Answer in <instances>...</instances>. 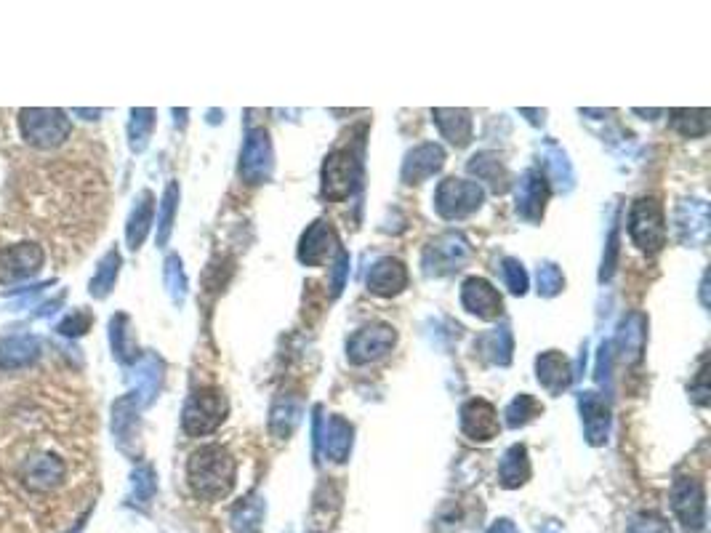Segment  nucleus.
Segmentation results:
<instances>
[{
	"instance_id": "ddd939ff",
	"label": "nucleus",
	"mask_w": 711,
	"mask_h": 533,
	"mask_svg": "<svg viewBox=\"0 0 711 533\" xmlns=\"http://www.w3.org/2000/svg\"><path fill=\"white\" fill-rule=\"evenodd\" d=\"M339 238L328 222H315L299 243V262L307 267H320V264L331 262L333 256L339 254Z\"/></svg>"
},
{
	"instance_id": "58836bf2",
	"label": "nucleus",
	"mask_w": 711,
	"mask_h": 533,
	"mask_svg": "<svg viewBox=\"0 0 711 533\" xmlns=\"http://www.w3.org/2000/svg\"><path fill=\"white\" fill-rule=\"evenodd\" d=\"M166 280H168V288H171V294H174L176 302H182L184 291H187V280H184L179 256H171V259L166 262Z\"/></svg>"
},
{
	"instance_id": "37998d69",
	"label": "nucleus",
	"mask_w": 711,
	"mask_h": 533,
	"mask_svg": "<svg viewBox=\"0 0 711 533\" xmlns=\"http://www.w3.org/2000/svg\"><path fill=\"white\" fill-rule=\"evenodd\" d=\"M485 533H520V531L514 528L512 520H496V523H493Z\"/></svg>"
},
{
	"instance_id": "a211bd4d",
	"label": "nucleus",
	"mask_w": 711,
	"mask_h": 533,
	"mask_svg": "<svg viewBox=\"0 0 711 533\" xmlns=\"http://www.w3.org/2000/svg\"><path fill=\"white\" fill-rule=\"evenodd\" d=\"M578 406H581L586 440H589L592 446H602V443L608 440V432H610L608 400L602 398L600 392H584L581 400H578Z\"/></svg>"
},
{
	"instance_id": "423d86ee",
	"label": "nucleus",
	"mask_w": 711,
	"mask_h": 533,
	"mask_svg": "<svg viewBox=\"0 0 711 533\" xmlns=\"http://www.w3.org/2000/svg\"><path fill=\"white\" fill-rule=\"evenodd\" d=\"M363 160L357 152L336 150L323 163V195L328 200H347L360 187Z\"/></svg>"
},
{
	"instance_id": "0eeeda50",
	"label": "nucleus",
	"mask_w": 711,
	"mask_h": 533,
	"mask_svg": "<svg viewBox=\"0 0 711 533\" xmlns=\"http://www.w3.org/2000/svg\"><path fill=\"white\" fill-rule=\"evenodd\" d=\"M482 200H485V190H482L480 184L469 182V179H456V176L440 182L435 192L437 214L448 219V222L474 214L482 206Z\"/></svg>"
},
{
	"instance_id": "4be33fe9",
	"label": "nucleus",
	"mask_w": 711,
	"mask_h": 533,
	"mask_svg": "<svg viewBox=\"0 0 711 533\" xmlns=\"http://www.w3.org/2000/svg\"><path fill=\"white\" fill-rule=\"evenodd\" d=\"M536 374L541 387H544L546 392H552V395L565 392L570 387V382H573V368H570L568 358L557 350H549L544 352V355H538Z\"/></svg>"
},
{
	"instance_id": "c9c22d12",
	"label": "nucleus",
	"mask_w": 711,
	"mask_h": 533,
	"mask_svg": "<svg viewBox=\"0 0 711 533\" xmlns=\"http://www.w3.org/2000/svg\"><path fill=\"white\" fill-rule=\"evenodd\" d=\"M565 286L562 270L557 264H541L538 267V294L541 296H557Z\"/></svg>"
},
{
	"instance_id": "c85d7f7f",
	"label": "nucleus",
	"mask_w": 711,
	"mask_h": 533,
	"mask_svg": "<svg viewBox=\"0 0 711 533\" xmlns=\"http://www.w3.org/2000/svg\"><path fill=\"white\" fill-rule=\"evenodd\" d=\"M544 166H546V182L552 179L557 187H573V168H570L568 158H565V152L557 147V144H546L544 150Z\"/></svg>"
},
{
	"instance_id": "ea45409f",
	"label": "nucleus",
	"mask_w": 711,
	"mask_h": 533,
	"mask_svg": "<svg viewBox=\"0 0 711 533\" xmlns=\"http://www.w3.org/2000/svg\"><path fill=\"white\" fill-rule=\"evenodd\" d=\"M152 494H155V478H152L150 467H142V470L134 472V499L139 504L150 502Z\"/></svg>"
},
{
	"instance_id": "4468645a",
	"label": "nucleus",
	"mask_w": 711,
	"mask_h": 533,
	"mask_svg": "<svg viewBox=\"0 0 711 533\" xmlns=\"http://www.w3.org/2000/svg\"><path fill=\"white\" fill-rule=\"evenodd\" d=\"M461 430H464L467 438L480 440V443H488V440L498 438V432H501L498 411L490 406L488 400H469V403H464V408H461Z\"/></svg>"
},
{
	"instance_id": "a878e982",
	"label": "nucleus",
	"mask_w": 711,
	"mask_h": 533,
	"mask_svg": "<svg viewBox=\"0 0 711 533\" xmlns=\"http://www.w3.org/2000/svg\"><path fill=\"white\" fill-rule=\"evenodd\" d=\"M469 174L477 176V182L488 184L490 190L496 192H506L509 190V174H506L504 163L493 155V152H480L469 160ZM480 184V187H482Z\"/></svg>"
},
{
	"instance_id": "f257e3e1",
	"label": "nucleus",
	"mask_w": 711,
	"mask_h": 533,
	"mask_svg": "<svg viewBox=\"0 0 711 533\" xmlns=\"http://www.w3.org/2000/svg\"><path fill=\"white\" fill-rule=\"evenodd\" d=\"M94 416L67 371H0V499L70 510L91 483Z\"/></svg>"
},
{
	"instance_id": "f8f14e48",
	"label": "nucleus",
	"mask_w": 711,
	"mask_h": 533,
	"mask_svg": "<svg viewBox=\"0 0 711 533\" xmlns=\"http://www.w3.org/2000/svg\"><path fill=\"white\" fill-rule=\"evenodd\" d=\"M240 174L251 184H261L272 174V144H269V134L264 128H253L245 139L243 155H240Z\"/></svg>"
},
{
	"instance_id": "f03ea898",
	"label": "nucleus",
	"mask_w": 711,
	"mask_h": 533,
	"mask_svg": "<svg viewBox=\"0 0 711 533\" xmlns=\"http://www.w3.org/2000/svg\"><path fill=\"white\" fill-rule=\"evenodd\" d=\"M235 475V459L227 448L216 446V443L200 446L187 462L190 488L198 499H206V502H216V499H224L230 494L232 486H235Z\"/></svg>"
},
{
	"instance_id": "5701e85b",
	"label": "nucleus",
	"mask_w": 711,
	"mask_h": 533,
	"mask_svg": "<svg viewBox=\"0 0 711 533\" xmlns=\"http://www.w3.org/2000/svg\"><path fill=\"white\" fill-rule=\"evenodd\" d=\"M674 222H677V232H680L682 243L698 246L709 235V208L701 200H688V203L680 206Z\"/></svg>"
},
{
	"instance_id": "2eb2a0df",
	"label": "nucleus",
	"mask_w": 711,
	"mask_h": 533,
	"mask_svg": "<svg viewBox=\"0 0 711 533\" xmlns=\"http://www.w3.org/2000/svg\"><path fill=\"white\" fill-rule=\"evenodd\" d=\"M546 200H549V182L538 168L525 171L517 184V211L525 216L528 222H538L544 216Z\"/></svg>"
},
{
	"instance_id": "39448f33",
	"label": "nucleus",
	"mask_w": 711,
	"mask_h": 533,
	"mask_svg": "<svg viewBox=\"0 0 711 533\" xmlns=\"http://www.w3.org/2000/svg\"><path fill=\"white\" fill-rule=\"evenodd\" d=\"M224 416H227V398L222 390H214V387L198 390L184 406V432L192 438L211 435L222 427Z\"/></svg>"
},
{
	"instance_id": "72a5a7b5",
	"label": "nucleus",
	"mask_w": 711,
	"mask_h": 533,
	"mask_svg": "<svg viewBox=\"0 0 711 533\" xmlns=\"http://www.w3.org/2000/svg\"><path fill=\"white\" fill-rule=\"evenodd\" d=\"M152 126H155V112H152V110H134V118H131V126H128V136H131V144H134V150H142L144 142L150 139Z\"/></svg>"
},
{
	"instance_id": "79ce46f5",
	"label": "nucleus",
	"mask_w": 711,
	"mask_h": 533,
	"mask_svg": "<svg viewBox=\"0 0 711 533\" xmlns=\"http://www.w3.org/2000/svg\"><path fill=\"white\" fill-rule=\"evenodd\" d=\"M88 326H91V315H86V312H75V315H70V318H64L62 323H59V331L67 336H80L86 334Z\"/></svg>"
},
{
	"instance_id": "f3484780",
	"label": "nucleus",
	"mask_w": 711,
	"mask_h": 533,
	"mask_svg": "<svg viewBox=\"0 0 711 533\" xmlns=\"http://www.w3.org/2000/svg\"><path fill=\"white\" fill-rule=\"evenodd\" d=\"M317 440L331 462H347L349 451H352V424L344 422L341 416L317 419Z\"/></svg>"
},
{
	"instance_id": "20e7f679",
	"label": "nucleus",
	"mask_w": 711,
	"mask_h": 533,
	"mask_svg": "<svg viewBox=\"0 0 711 533\" xmlns=\"http://www.w3.org/2000/svg\"><path fill=\"white\" fill-rule=\"evenodd\" d=\"M629 235L634 246L645 254H658L666 246V219L664 208L656 198L634 200L629 211Z\"/></svg>"
},
{
	"instance_id": "7ed1b4c3",
	"label": "nucleus",
	"mask_w": 711,
	"mask_h": 533,
	"mask_svg": "<svg viewBox=\"0 0 711 533\" xmlns=\"http://www.w3.org/2000/svg\"><path fill=\"white\" fill-rule=\"evenodd\" d=\"M19 123V136L30 150L38 152H56L70 142L72 123L67 112L62 110H40V107H27L16 112Z\"/></svg>"
},
{
	"instance_id": "2f4dec72",
	"label": "nucleus",
	"mask_w": 711,
	"mask_h": 533,
	"mask_svg": "<svg viewBox=\"0 0 711 533\" xmlns=\"http://www.w3.org/2000/svg\"><path fill=\"white\" fill-rule=\"evenodd\" d=\"M118 267H120L118 251H110L107 259L99 264V272L94 275V280H91V294H94L96 299H102V296L110 294V288L115 286V278H118Z\"/></svg>"
},
{
	"instance_id": "7c9ffc66",
	"label": "nucleus",
	"mask_w": 711,
	"mask_h": 533,
	"mask_svg": "<svg viewBox=\"0 0 711 533\" xmlns=\"http://www.w3.org/2000/svg\"><path fill=\"white\" fill-rule=\"evenodd\" d=\"M672 126L680 131L682 136H704L709 131V112L706 110H674Z\"/></svg>"
},
{
	"instance_id": "1a4fd4ad",
	"label": "nucleus",
	"mask_w": 711,
	"mask_h": 533,
	"mask_svg": "<svg viewBox=\"0 0 711 533\" xmlns=\"http://www.w3.org/2000/svg\"><path fill=\"white\" fill-rule=\"evenodd\" d=\"M672 510L688 533H701L706 526V494L696 478H677L672 488Z\"/></svg>"
},
{
	"instance_id": "473e14b6",
	"label": "nucleus",
	"mask_w": 711,
	"mask_h": 533,
	"mask_svg": "<svg viewBox=\"0 0 711 533\" xmlns=\"http://www.w3.org/2000/svg\"><path fill=\"white\" fill-rule=\"evenodd\" d=\"M544 411L541 408V403H538L533 395H517V398L509 403V408H506V424L509 427H522V424H528L533 416H538Z\"/></svg>"
},
{
	"instance_id": "cd10ccee",
	"label": "nucleus",
	"mask_w": 711,
	"mask_h": 533,
	"mask_svg": "<svg viewBox=\"0 0 711 533\" xmlns=\"http://www.w3.org/2000/svg\"><path fill=\"white\" fill-rule=\"evenodd\" d=\"M152 214H155V198H152V192H142V198H139V203H136L134 208V214H131V219H128V230H126L128 246L134 248V251L142 246L144 238H147V232H150Z\"/></svg>"
},
{
	"instance_id": "6e6552de",
	"label": "nucleus",
	"mask_w": 711,
	"mask_h": 533,
	"mask_svg": "<svg viewBox=\"0 0 711 533\" xmlns=\"http://www.w3.org/2000/svg\"><path fill=\"white\" fill-rule=\"evenodd\" d=\"M43 264H46V251L40 243H32V240L0 248V283L3 286L22 283L32 275H38Z\"/></svg>"
},
{
	"instance_id": "aec40b11",
	"label": "nucleus",
	"mask_w": 711,
	"mask_h": 533,
	"mask_svg": "<svg viewBox=\"0 0 711 533\" xmlns=\"http://www.w3.org/2000/svg\"><path fill=\"white\" fill-rule=\"evenodd\" d=\"M445 166V150L440 144L427 142L419 144L416 150L408 152V158L403 163V182L421 184L429 176H435L440 168Z\"/></svg>"
},
{
	"instance_id": "6ab92c4d",
	"label": "nucleus",
	"mask_w": 711,
	"mask_h": 533,
	"mask_svg": "<svg viewBox=\"0 0 711 533\" xmlns=\"http://www.w3.org/2000/svg\"><path fill=\"white\" fill-rule=\"evenodd\" d=\"M43 342L35 336H3L0 339V371H22L38 363Z\"/></svg>"
},
{
	"instance_id": "e433bc0d",
	"label": "nucleus",
	"mask_w": 711,
	"mask_h": 533,
	"mask_svg": "<svg viewBox=\"0 0 711 533\" xmlns=\"http://www.w3.org/2000/svg\"><path fill=\"white\" fill-rule=\"evenodd\" d=\"M176 198H179V187H176V184H168L166 198H163V214H160V235H158L160 246L168 240V232H171V224H174Z\"/></svg>"
},
{
	"instance_id": "412c9836",
	"label": "nucleus",
	"mask_w": 711,
	"mask_h": 533,
	"mask_svg": "<svg viewBox=\"0 0 711 533\" xmlns=\"http://www.w3.org/2000/svg\"><path fill=\"white\" fill-rule=\"evenodd\" d=\"M408 286V270L400 259H381L368 272V291L376 296H397Z\"/></svg>"
},
{
	"instance_id": "dca6fc26",
	"label": "nucleus",
	"mask_w": 711,
	"mask_h": 533,
	"mask_svg": "<svg viewBox=\"0 0 711 533\" xmlns=\"http://www.w3.org/2000/svg\"><path fill=\"white\" fill-rule=\"evenodd\" d=\"M461 304L480 320H496L504 310L501 294L485 278H469L461 288Z\"/></svg>"
},
{
	"instance_id": "9d476101",
	"label": "nucleus",
	"mask_w": 711,
	"mask_h": 533,
	"mask_svg": "<svg viewBox=\"0 0 711 533\" xmlns=\"http://www.w3.org/2000/svg\"><path fill=\"white\" fill-rule=\"evenodd\" d=\"M472 248L461 235L448 232L440 235L437 240H432L424 251V272L427 275H448V272L461 270L467 264Z\"/></svg>"
},
{
	"instance_id": "393cba45",
	"label": "nucleus",
	"mask_w": 711,
	"mask_h": 533,
	"mask_svg": "<svg viewBox=\"0 0 711 533\" xmlns=\"http://www.w3.org/2000/svg\"><path fill=\"white\" fill-rule=\"evenodd\" d=\"M440 134L456 147H467L472 142V115L467 110H432Z\"/></svg>"
},
{
	"instance_id": "bb28decb",
	"label": "nucleus",
	"mask_w": 711,
	"mask_h": 533,
	"mask_svg": "<svg viewBox=\"0 0 711 533\" xmlns=\"http://www.w3.org/2000/svg\"><path fill=\"white\" fill-rule=\"evenodd\" d=\"M498 478L506 488H520L530 478V462L525 446H512L498 464Z\"/></svg>"
},
{
	"instance_id": "b1692460",
	"label": "nucleus",
	"mask_w": 711,
	"mask_h": 533,
	"mask_svg": "<svg viewBox=\"0 0 711 533\" xmlns=\"http://www.w3.org/2000/svg\"><path fill=\"white\" fill-rule=\"evenodd\" d=\"M645 339H648V320L640 312H632L629 318L621 323L616 336V347L624 360H640L642 350H645Z\"/></svg>"
},
{
	"instance_id": "f704fd0d",
	"label": "nucleus",
	"mask_w": 711,
	"mask_h": 533,
	"mask_svg": "<svg viewBox=\"0 0 711 533\" xmlns=\"http://www.w3.org/2000/svg\"><path fill=\"white\" fill-rule=\"evenodd\" d=\"M261 507L256 499H245L243 504H237L235 512H232V523H235V531H248V528H256L261 520Z\"/></svg>"
},
{
	"instance_id": "4c0bfd02",
	"label": "nucleus",
	"mask_w": 711,
	"mask_h": 533,
	"mask_svg": "<svg viewBox=\"0 0 711 533\" xmlns=\"http://www.w3.org/2000/svg\"><path fill=\"white\" fill-rule=\"evenodd\" d=\"M501 272H504L506 286H509V291H512V294L522 296L525 291H528V275H525V270H522V264L517 262V259H504V267H501Z\"/></svg>"
},
{
	"instance_id": "a19ab883",
	"label": "nucleus",
	"mask_w": 711,
	"mask_h": 533,
	"mask_svg": "<svg viewBox=\"0 0 711 533\" xmlns=\"http://www.w3.org/2000/svg\"><path fill=\"white\" fill-rule=\"evenodd\" d=\"M629 533H672V528L661 515H640L632 523Z\"/></svg>"
},
{
	"instance_id": "c756f323",
	"label": "nucleus",
	"mask_w": 711,
	"mask_h": 533,
	"mask_svg": "<svg viewBox=\"0 0 711 533\" xmlns=\"http://www.w3.org/2000/svg\"><path fill=\"white\" fill-rule=\"evenodd\" d=\"M482 352H488V358L498 366H506L512 360V334L509 328H498L493 334H485L480 339Z\"/></svg>"
},
{
	"instance_id": "9b49d317",
	"label": "nucleus",
	"mask_w": 711,
	"mask_h": 533,
	"mask_svg": "<svg viewBox=\"0 0 711 533\" xmlns=\"http://www.w3.org/2000/svg\"><path fill=\"white\" fill-rule=\"evenodd\" d=\"M395 328L389 326H365L360 331L349 336L347 342V358L349 363L355 366H363V363H371V360L384 358L387 352H392L395 347Z\"/></svg>"
}]
</instances>
